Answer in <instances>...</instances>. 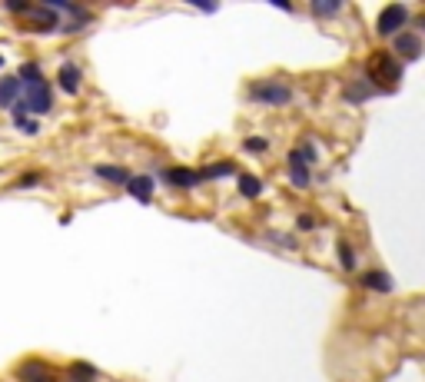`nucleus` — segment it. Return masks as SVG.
<instances>
[{
    "mask_svg": "<svg viewBox=\"0 0 425 382\" xmlns=\"http://www.w3.org/2000/svg\"><path fill=\"white\" fill-rule=\"evenodd\" d=\"M17 379L20 382H53V373H50L47 363H40V359H30L17 369Z\"/></svg>",
    "mask_w": 425,
    "mask_h": 382,
    "instance_id": "20e7f679",
    "label": "nucleus"
},
{
    "mask_svg": "<svg viewBox=\"0 0 425 382\" xmlns=\"http://www.w3.org/2000/svg\"><path fill=\"white\" fill-rule=\"evenodd\" d=\"M316 226V216H299V229H312Z\"/></svg>",
    "mask_w": 425,
    "mask_h": 382,
    "instance_id": "b1692460",
    "label": "nucleus"
},
{
    "mask_svg": "<svg viewBox=\"0 0 425 382\" xmlns=\"http://www.w3.org/2000/svg\"><path fill=\"white\" fill-rule=\"evenodd\" d=\"M27 17H34V24H37L34 30H43V34H50V30H60V27H63V24H60V17H57V14H53L50 7H30Z\"/></svg>",
    "mask_w": 425,
    "mask_h": 382,
    "instance_id": "6e6552de",
    "label": "nucleus"
},
{
    "mask_svg": "<svg viewBox=\"0 0 425 382\" xmlns=\"http://www.w3.org/2000/svg\"><path fill=\"white\" fill-rule=\"evenodd\" d=\"M14 124H17V130H24V134H27V136H34V134H37V130H40V126H37V120H30V116H24V120H14Z\"/></svg>",
    "mask_w": 425,
    "mask_h": 382,
    "instance_id": "aec40b11",
    "label": "nucleus"
},
{
    "mask_svg": "<svg viewBox=\"0 0 425 382\" xmlns=\"http://www.w3.org/2000/svg\"><path fill=\"white\" fill-rule=\"evenodd\" d=\"M369 84L376 94H396L399 80H402V60L389 50H376L372 60H369Z\"/></svg>",
    "mask_w": 425,
    "mask_h": 382,
    "instance_id": "f257e3e1",
    "label": "nucleus"
},
{
    "mask_svg": "<svg viewBox=\"0 0 425 382\" xmlns=\"http://www.w3.org/2000/svg\"><path fill=\"white\" fill-rule=\"evenodd\" d=\"M70 379H73V382H97L100 373L90 363H73V366H70Z\"/></svg>",
    "mask_w": 425,
    "mask_h": 382,
    "instance_id": "dca6fc26",
    "label": "nucleus"
},
{
    "mask_svg": "<svg viewBox=\"0 0 425 382\" xmlns=\"http://www.w3.org/2000/svg\"><path fill=\"white\" fill-rule=\"evenodd\" d=\"M30 7H34V4H27V0H7L10 14H30Z\"/></svg>",
    "mask_w": 425,
    "mask_h": 382,
    "instance_id": "5701e85b",
    "label": "nucleus"
},
{
    "mask_svg": "<svg viewBox=\"0 0 425 382\" xmlns=\"http://www.w3.org/2000/svg\"><path fill=\"white\" fill-rule=\"evenodd\" d=\"M406 24H409V7L406 4H389V7H382V14H379L376 30L382 34V37H396L399 27H406Z\"/></svg>",
    "mask_w": 425,
    "mask_h": 382,
    "instance_id": "7ed1b4c3",
    "label": "nucleus"
},
{
    "mask_svg": "<svg viewBox=\"0 0 425 382\" xmlns=\"http://www.w3.org/2000/svg\"><path fill=\"white\" fill-rule=\"evenodd\" d=\"M100 176V180L106 183H120V186H126V180H130V173L123 170V166H106V163H100L97 170H93Z\"/></svg>",
    "mask_w": 425,
    "mask_h": 382,
    "instance_id": "4468645a",
    "label": "nucleus"
},
{
    "mask_svg": "<svg viewBox=\"0 0 425 382\" xmlns=\"http://www.w3.org/2000/svg\"><path fill=\"white\" fill-rule=\"evenodd\" d=\"M240 193L246 200H256L262 193V180L260 176H252V173H240Z\"/></svg>",
    "mask_w": 425,
    "mask_h": 382,
    "instance_id": "2eb2a0df",
    "label": "nucleus"
},
{
    "mask_svg": "<svg viewBox=\"0 0 425 382\" xmlns=\"http://www.w3.org/2000/svg\"><path fill=\"white\" fill-rule=\"evenodd\" d=\"M0 64H4V57H0Z\"/></svg>",
    "mask_w": 425,
    "mask_h": 382,
    "instance_id": "393cba45",
    "label": "nucleus"
},
{
    "mask_svg": "<svg viewBox=\"0 0 425 382\" xmlns=\"http://www.w3.org/2000/svg\"><path fill=\"white\" fill-rule=\"evenodd\" d=\"M246 150H250V153H266V150H270V144L260 140V136H250V140H246Z\"/></svg>",
    "mask_w": 425,
    "mask_h": 382,
    "instance_id": "4be33fe9",
    "label": "nucleus"
},
{
    "mask_svg": "<svg viewBox=\"0 0 425 382\" xmlns=\"http://www.w3.org/2000/svg\"><path fill=\"white\" fill-rule=\"evenodd\" d=\"M40 180H43L40 173H27V176H20V180H17V190H30V186H37Z\"/></svg>",
    "mask_w": 425,
    "mask_h": 382,
    "instance_id": "412c9836",
    "label": "nucleus"
},
{
    "mask_svg": "<svg viewBox=\"0 0 425 382\" xmlns=\"http://www.w3.org/2000/svg\"><path fill=\"white\" fill-rule=\"evenodd\" d=\"M126 193L140 203H150L153 200V176H130L126 180Z\"/></svg>",
    "mask_w": 425,
    "mask_h": 382,
    "instance_id": "0eeeda50",
    "label": "nucleus"
},
{
    "mask_svg": "<svg viewBox=\"0 0 425 382\" xmlns=\"http://www.w3.org/2000/svg\"><path fill=\"white\" fill-rule=\"evenodd\" d=\"M396 54L406 60L422 57V40H419V34H396Z\"/></svg>",
    "mask_w": 425,
    "mask_h": 382,
    "instance_id": "423d86ee",
    "label": "nucleus"
},
{
    "mask_svg": "<svg viewBox=\"0 0 425 382\" xmlns=\"http://www.w3.org/2000/svg\"><path fill=\"white\" fill-rule=\"evenodd\" d=\"M250 100L266 106H286L292 100V86L282 80H256L250 84Z\"/></svg>",
    "mask_w": 425,
    "mask_h": 382,
    "instance_id": "f03ea898",
    "label": "nucleus"
},
{
    "mask_svg": "<svg viewBox=\"0 0 425 382\" xmlns=\"http://www.w3.org/2000/svg\"><path fill=\"white\" fill-rule=\"evenodd\" d=\"M163 180L170 183V186H176V190H190V186H196V183H203V180H200V173L186 170V166H173V170H166Z\"/></svg>",
    "mask_w": 425,
    "mask_h": 382,
    "instance_id": "39448f33",
    "label": "nucleus"
},
{
    "mask_svg": "<svg viewBox=\"0 0 425 382\" xmlns=\"http://www.w3.org/2000/svg\"><path fill=\"white\" fill-rule=\"evenodd\" d=\"M236 173V166L232 163H216V166H206V170H200V180H220V176H232Z\"/></svg>",
    "mask_w": 425,
    "mask_h": 382,
    "instance_id": "f3484780",
    "label": "nucleus"
},
{
    "mask_svg": "<svg viewBox=\"0 0 425 382\" xmlns=\"http://www.w3.org/2000/svg\"><path fill=\"white\" fill-rule=\"evenodd\" d=\"M339 263H342V269H356V253H352V246H349L346 239H339Z\"/></svg>",
    "mask_w": 425,
    "mask_h": 382,
    "instance_id": "6ab92c4d",
    "label": "nucleus"
},
{
    "mask_svg": "<svg viewBox=\"0 0 425 382\" xmlns=\"http://www.w3.org/2000/svg\"><path fill=\"white\" fill-rule=\"evenodd\" d=\"M362 289H372V293H392V276L386 269H369L362 276Z\"/></svg>",
    "mask_w": 425,
    "mask_h": 382,
    "instance_id": "1a4fd4ad",
    "label": "nucleus"
},
{
    "mask_svg": "<svg viewBox=\"0 0 425 382\" xmlns=\"http://www.w3.org/2000/svg\"><path fill=\"white\" fill-rule=\"evenodd\" d=\"M339 10H342L339 0H312V14H319V17H332Z\"/></svg>",
    "mask_w": 425,
    "mask_h": 382,
    "instance_id": "a211bd4d",
    "label": "nucleus"
},
{
    "mask_svg": "<svg viewBox=\"0 0 425 382\" xmlns=\"http://www.w3.org/2000/svg\"><path fill=\"white\" fill-rule=\"evenodd\" d=\"M290 180L299 186V190H306L309 186V166L302 163L299 153H290Z\"/></svg>",
    "mask_w": 425,
    "mask_h": 382,
    "instance_id": "f8f14e48",
    "label": "nucleus"
},
{
    "mask_svg": "<svg viewBox=\"0 0 425 382\" xmlns=\"http://www.w3.org/2000/svg\"><path fill=\"white\" fill-rule=\"evenodd\" d=\"M20 100V80L17 76H4V80H0V106H14Z\"/></svg>",
    "mask_w": 425,
    "mask_h": 382,
    "instance_id": "ddd939ff",
    "label": "nucleus"
},
{
    "mask_svg": "<svg viewBox=\"0 0 425 382\" xmlns=\"http://www.w3.org/2000/svg\"><path fill=\"white\" fill-rule=\"evenodd\" d=\"M57 80H60V90H63V94H77L83 74H80L77 64H63V67H60V74H57Z\"/></svg>",
    "mask_w": 425,
    "mask_h": 382,
    "instance_id": "9d476101",
    "label": "nucleus"
},
{
    "mask_svg": "<svg viewBox=\"0 0 425 382\" xmlns=\"http://www.w3.org/2000/svg\"><path fill=\"white\" fill-rule=\"evenodd\" d=\"M346 100L349 104H362V100H369V96H376V90H372V84H369L366 76H359V80H352V84H346Z\"/></svg>",
    "mask_w": 425,
    "mask_h": 382,
    "instance_id": "9b49d317",
    "label": "nucleus"
}]
</instances>
